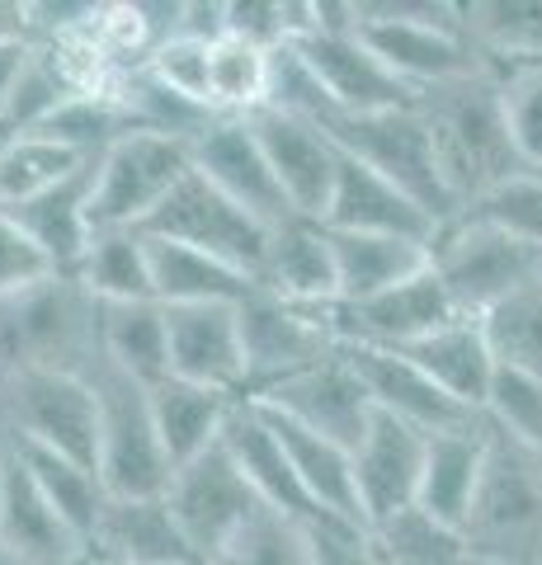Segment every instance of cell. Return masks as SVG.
<instances>
[{
    "mask_svg": "<svg viewBox=\"0 0 542 565\" xmlns=\"http://www.w3.org/2000/svg\"><path fill=\"white\" fill-rule=\"evenodd\" d=\"M354 33L415 95L486 71L463 29V6L444 0H354Z\"/></svg>",
    "mask_w": 542,
    "mask_h": 565,
    "instance_id": "cell-2",
    "label": "cell"
},
{
    "mask_svg": "<svg viewBox=\"0 0 542 565\" xmlns=\"http://www.w3.org/2000/svg\"><path fill=\"white\" fill-rule=\"evenodd\" d=\"M241 349H246V401L274 392L307 367L340 353L326 307H297L265 288L241 302Z\"/></svg>",
    "mask_w": 542,
    "mask_h": 565,
    "instance_id": "cell-11",
    "label": "cell"
},
{
    "mask_svg": "<svg viewBox=\"0 0 542 565\" xmlns=\"http://www.w3.org/2000/svg\"><path fill=\"white\" fill-rule=\"evenodd\" d=\"M429 269L444 278L453 302L467 316H481L510 292L538 282L542 255L500 226L471 217V212H453L429 241Z\"/></svg>",
    "mask_w": 542,
    "mask_h": 565,
    "instance_id": "cell-8",
    "label": "cell"
},
{
    "mask_svg": "<svg viewBox=\"0 0 542 565\" xmlns=\"http://www.w3.org/2000/svg\"><path fill=\"white\" fill-rule=\"evenodd\" d=\"M147 255H151V297L161 307H203V302L241 307L259 288L255 278L232 269V264L161 236H147Z\"/></svg>",
    "mask_w": 542,
    "mask_h": 565,
    "instance_id": "cell-29",
    "label": "cell"
},
{
    "mask_svg": "<svg viewBox=\"0 0 542 565\" xmlns=\"http://www.w3.org/2000/svg\"><path fill=\"white\" fill-rule=\"evenodd\" d=\"M317 128L336 141V147L349 156V161L378 170L382 180H392L401 193L429 212L434 222H448L458 203L453 193L444 189V174L439 161H434V141L425 132V118L419 109H392V114H340V109H326L311 118Z\"/></svg>",
    "mask_w": 542,
    "mask_h": 565,
    "instance_id": "cell-6",
    "label": "cell"
},
{
    "mask_svg": "<svg viewBox=\"0 0 542 565\" xmlns=\"http://www.w3.org/2000/svg\"><path fill=\"white\" fill-rule=\"evenodd\" d=\"M189 156H194V174H203L208 184L222 189L226 199L246 207L255 222H265L269 232L297 222L265 161V147H259L251 118H213V128L189 147Z\"/></svg>",
    "mask_w": 542,
    "mask_h": 565,
    "instance_id": "cell-15",
    "label": "cell"
},
{
    "mask_svg": "<svg viewBox=\"0 0 542 565\" xmlns=\"http://www.w3.org/2000/svg\"><path fill=\"white\" fill-rule=\"evenodd\" d=\"M85 556L99 565H199L166 494H156V500H114L109 494Z\"/></svg>",
    "mask_w": 542,
    "mask_h": 565,
    "instance_id": "cell-22",
    "label": "cell"
},
{
    "mask_svg": "<svg viewBox=\"0 0 542 565\" xmlns=\"http://www.w3.org/2000/svg\"><path fill=\"white\" fill-rule=\"evenodd\" d=\"M425 448L429 434L415 429V424L373 411L369 429L354 444V490H359V509L363 523L378 527L392 514L415 504L419 490V471H425Z\"/></svg>",
    "mask_w": 542,
    "mask_h": 565,
    "instance_id": "cell-18",
    "label": "cell"
},
{
    "mask_svg": "<svg viewBox=\"0 0 542 565\" xmlns=\"http://www.w3.org/2000/svg\"><path fill=\"white\" fill-rule=\"evenodd\" d=\"M29 57H33V43H0V114H6V104L24 76Z\"/></svg>",
    "mask_w": 542,
    "mask_h": 565,
    "instance_id": "cell-49",
    "label": "cell"
},
{
    "mask_svg": "<svg viewBox=\"0 0 542 565\" xmlns=\"http://www.w3.org/2000/svg\"><path fill=\"white\" fill-rule=\"evenodd\" d=\"M76 278L95 302H156L151 297V255L142 232H95Z\"/></svg>",
    "mask_w": 542,
    "mask_h": 565,
    "instance_id": "cell-38",
    "label": "cell"
},
{
    "mask_svg": "<svg viewBox=\"0 0 542 565\" xmlns=\"http://www.w3.org/2000/svg\"><path fill=\"white\" fill-rule=\"evenodd\" d=\"M463 212L500 226V232H510L514 241L533 245V250L542 255V170L514 174L510 184H500L496 193H486V199H477Z\"/></svg>",
    "mask_w": 542,
    "mask_h": 565,
    "instance_id": "cell-43",
    "label": "cell"
},
{
    "mask_svg": "<svg viewBox=\"0 0 542 565\" xmlns=\"http://www.w3.org/2000/svg\"><path fill=\"white\" fill-rule=\"evenodd\" d=\"M467 565H500V561H481V556H467Z\"/></svg>",
    "mask_w": 542,
    "mask_h": 565,
    "instance_id": "cell-52",
    "label": "cell"
},
{
    "mask_svg": "<svg viewBox=\"0 0 542 565\" xmlns=\"http://www.w3.org/2000/svg\"><path fill=\"white\" fill-rule=\"evenodd\" d=\"M0 419H6L10 444L47 448L57 457H72L81 467L99 462V405L95 386L76 373H29L0 377Z\"/></svg>",
    "mask_w": 542,
    "mask_h": 565,
    "instance_id": "cell-9",
    "label": "cell"
},
{
    "mask_svg": "<svg viewBox=\"0 0 542 565\" xmlns=\"http://www.w3.org/2000/svg\"><path fill=\"white\" fill-rule=\"evenodd\" d=\"M166 504H170L174 523H180L184 542L194 546L199 565H213L217 552L246 527V519L265 500L246 486V476L236 471V462L217 444V448H208L203 457H194L189 467H180L170 476Z\"/></svg>",
    "mask_w": 542,
    "mask_h": 565,
    "instance_id": "cell-13",
    "label": "cell"
},
{
    "mask_svg": "<svg viewBox=\"0 0 542 565\" xmlns=\"http://www.w3.org/2000/svg\"><path fill=\"white\" fill-rule=\"evenodd\" d=\"M321 226L326 232L396 236V241H419V245H429L434 232H439V222H434L411 193H401L392 180H382L378 170L349 161L344 151H340V174H336V189H330Z\"/></svg>",
    "mask_w": 542,
    "mask_h": 565,
    "instance_id": "cell-20",
    "label": "cell"
},
{
    "mask_svg": "<svg viewBox=\"0 0 542 565\" xmlns=\"http://www.w3.org/2000/svg\"><path fill=\"white\" fill-rule=\"evenodd\" d=\"M274 90V47H259L236 33H222L208 62V104L217 118H255L269 109Z\"/></svg>",
    "mask_w": 542,
    "mask_h": 565,
    "instance_id": "cell-35",
    "label": "cell"
},
{
    "mask_svg": "<svg viewBox=\"0 0 542 565\" xmlns=\"http://www.w3.org/2000/svg\"><path fill=\"white\" fill-rule=\"evenodd\" d=\"M0 438H10V434H6V419H0Z\"/></svg>",
    "mask_w": 542,
    "mask_h": 565,
    "instance_id": "cell-53",
    "label": "cell"
},
{
    "mask_svg": "<svg viewBox=\"0 0 542 565\" xmlns=\"http://www.w3.org/2000/svg\"><path fill=\"white\" fill-rule=\"evenodd\" d=\"M259 288L297 307H330L336 302V250L321 222H288L278 226L259 269Z\"/></svg>",
    "mask_w": 542,
    "mask_h": 565,
    "instance_id": "cell-27",
    "label": "cell"
},
{
    "mask_svg": "<svg viewBox=\"0 0 542 565\" xmlns=\"http://www.w3.org/2000/svg\"><path fill=\"white\" fill-rule=\"evenodd\" d=\"M99 363V302L76 274H52L39 288L0 302V377L47 367L85 377Z\"/></svg>",
    "mask_w": 542,
    "mask_h": 565,
    "instance_id": "cell-3",
    "label": "cell"
},
{
    "mask_svg": "<svg viewBox=\"0 0 542 565\" xmlns=\"http://www.w3.org/2000/svg\"><path fill=\"white\" fill-rule=\"evenodd\" d=\"M142 236H161L174 245H189V250H199V255H213L255 282H259V269H265V255L274 241L265 222H255L246 207H236L222 189H213L194 170L156 207V217L142 226Z\"/></svg>",
    "mask_w": 542,
    "mask_h": 565,
    "instance_id": "cell-12",
    "label": "cell"
},
{
    "mask_svg": "<svg viewBox=\"0 0 542 565\" xmlns=\"http://www.w3.org/2000/svg\"><path fill=\"white\" fill-rule=\"evenodd\" d=\"M52 274H57V264L43 255V245L33 241L10 212H0V302L39 288Z\"/></svg>",
    "mask_w": 542,
    "mask_h": 565,
    "instance_id": "cell-47",
    "label": "cell"
},
{
    "mask_svg": "<svg viewBox=\"0 0 542 565\" xmlns=\"http://www.w3.org/2000/svg\"><path fill=\"white\" fill-rule=\"evenodd\" d=\"M85 382L95 386V405H99V481L114 500H156L170 490V457L161 448L151 419V386L137 377L118 373L109 363H95Z\"/></svg>",
    "mask_w": 542,
    "mask_h": 565,
    "instance_id": "cell-5",
    "label": "cell"
},
{
    "mask_svg": "<svg viewBox=\"0 0 542 565\" xmlns=\"http://www.w3.org/2000/svg\"><path fill=\"white\" fill-rule=\"evenodd\" d=\"M463 29L491 76L542 66V0H467Z\"/></svg>",
    "mask_w": 542,
    "mask_h": 565,
    "instance_id": "cell-34",
    "label": "cell"
},
{
    "mask_svg": "<svg viewBox=\"0 0 542 565\" xmlns=\"http://www.w3.org/2000/svg\"><path fill=\"white\" fill-rule=\"evenodd\" d=\"M81 90L72 85V76L62 71L57 52L33 43V57L24 66L20 85H14V95L6 104V114H0V137H20V132H39L43 122L62 109L66 99H76Z\"/></svg>",
    "mask_w": 542,
    "mask_h": 565,
    "instance_id": "cell-41",
    "label": "cell"
},
{
    "mask_svg": "<svg viewBox=\"0 0 542 565\" xmlns=\"http://www.w3.org/2000/svg\"><path fill=\"white\" fill-rule=\"evenodd\" d=\"M222 448L236 462V471L246 476V486L269 509H278V514H288V519H311V514H317L311 500H307V490L297 486V471L288 462L284 438H278L269 415L259 411L255 401L241 396L232 405V415H226V429H222Z\"/></svg>",
    "mask_w": 542,
    "mask_h": 565,
    "instance_id": "cell-23",
    "label": "cell"
},
{
    "mask_svg": "<svg viewBox=\"0 0 542 565\" xmlns=\"http://www.w3.org/2000/svg\"><path fill=\"white\" fill-rule=\"evenodd\" d=\"M326 316H330V330H336L340 349L363 344V349H396L401 353L419 340H429L434 330L453 326L467 311L453 302L444 278L425 269L392 292L369 297V302H330Z\"/></svg>",
    "mask_w": 542,
    "mask_h": 565,
    "instance_id": "cell-14",
    "label": "cell"
},
{
    "mask_svg": "<svg viewBox=\"0 0 542 565\" xmlns=\"http://www.w3.org/2000/svg\"><path fill=\"white\" fill-rule=\"evenodd\" d=\"M265 411V405H259ZM269 424L278 429V438H284L288 448V462L297 471V486L307 490V500L317 514H330V519H349V523H363V509H359V490H354V457H349V448L330 444V438L302 429V424H293L284 415L265 411ZM369 527V523H363Z\"/></svg>",
    "mask_w": 542,
    "mask_h": 565,
    "instance_id": "cell-31",
    "label": "cell"
},
{
    "mask_svg": "<svg viewBox=\"0 0 542 565\" xmlns=\"http://www.w3.org/2000/svg\"><path fill=\"white\" fill-rule=\"evenodd\" d=\"M0 43H33L29 0H0Z\"/></svg>",
    "mask_w": 542,
    "mask_h": 565,
    "instance_id": "cell-50",
    "label": "cell"
},
{
    "mask_svg": "<svg viewBox=\"0 0 542 565\" xmlns=\"http://www.w3.org/2000/svg\"><path fill=\"white\" fill-rule=\"evenodd\" d=\"M91 184H95V161L85 166L76 180H66L62 189H52L24 207H10V217L43 245V255L52 264H57V274H76L85 250H91V236H95L91 232Z\"/></svg>",
    "mask_w": 542,
    "mask_h": 565,
    "instance_id": "cell-33",
    "label": "cell"
},
{
    "mask_svg": "<svg viewBox=\"0 0 542 565\" xmlns=\"http://www.w3.org/2000/svg\"><path fill=\"white\" fill-rule=\"evenodd\" d=\"M91 166L81 151L62 147L43 132H20V137H0V207H24L43 193L62 189L66 180Z\"/></svg>",
    "mask_w": 542,
    "mask_h": 565,
    "instance_id": "cell-36",
    "label": "cell"
},
{
    "mask_svg": "<svg viewBox=\"0 0 542 565\" xmlns=\"http://www.w3.org/2000/svg\"><path fill=\"white\" fill-rule=\"evenodd\" d=\"M213 565H311L307 552V519H288L259 504L246 527L217 552Z\"/></svg>",
    "mask_w": 542,
    "mask_h": 565,
    "instance_id": "cell-42",
    "label": "cell"
},
{
    "mask_svg": "<svg viewBox=\"0 0 542 565\" xmlns=\"http://www.w3.org/2000/svg\"><path fill=\"white\" fill-rule=\"evenodd\" d=\"M208 62H213V43L203 39H189V33H174V39L156 43V52L147 57V76L161 81L170 95H180L189 104H199V109L213 114V104H208Z\"/></svg>",
    "mask_w": 542,
    "mask_h": 565,
    "instance_id": "cell-46",
    "label": "cell"
},
{
    "mask_svg": "<svg viewBox=\"0 0 542 565\" xmlns=\"http://www.w3.org/2000/svg\"><path fill=\"white\" fill-rule=\"evenodd\" d=\"M486 419H491L500 434H510L514 444L542 457V382L538 377L500 367L491 382V396H486Z\"/></svg>",
    "mask_w": 542,
    "mask_h": 565,
    "instance_id": "cell-44",
    "label": "cell"
},
{
    "mask_svg": "<svg viewBox=\"0 0 542 565\" xmlns=\"http://www.w3.org/2000/svg\"><path fill=\"white\" fill-rule=\"evenodd\" d=\"M0 546L29 565H81L85 561V542L47 504V494L20 462V452H14L6 494H0Z\"/></svg>",
    "mask_w": 542,
    "mask_h": 565,
    "instance_id": "cell-25",
    "label": "cell"
},
{
    "mask_svg": "<svg viewBox=\"0 0 542 565\" xmlns=\"http://www.w3.org/2000/svg\"><path fill=\"white\" fill-rule=\"evenodd\" d=\"M170 377L208 386L222 396H246V349H241V307H166Z\"/></svg>",
    "mask_w": 542,
    "mask_h": 565,
    "instance_id": "cell-19",
    "label": "cell"
},
{
    "mask_svg": "<svg viewBox=\"0 0 542 565\" xmlns=\"http://www.w3.org/2000/svg\"><path fill=\"white\" fill-rule=\"evenodd\" d=\"M236 401L241 396L208 392V386L180 382V377H166L151 386V419H156V434H161V448L174 471L222 444L226 415H232Z\"/></svg>",
    "mask_w": 542,
    "mask_h": 565,
    "instance_id": "cell-28",
    "label": "cell"
},
{
    "mask_svg": "<svg viewBox=\"0 0 542 565\" xmlns=\"http://www.w3.org/2000/svg\"><path fill=\"white\" fill-rule=\"evenodd\" d=\"M307 552H311V565H382L369 527L349 519H330V514L307 519Z\"/></svg>",
    "mask_w": 542,
    "mask_h": 565,
    "instance_id": "cell-48",
    "label": "cell"
},
{
    "mask_svg": "<svg viewBox=\"0 0 542 565\" xmlns=\"http://www.w3.org/2000/svg\"><path fill=\"white\" fill-rule=\"evenodd\" d=\"M477 321L486 344H491L496 367H510V373L542 382V278L510 292L491 311H481Z\"/></svg>",
    "mask_w": 542,
    "mask_h": 565,
    "instance_id": "cell-39",
    "label": "cell"
},
{
    "mask_svg": "<svg viewBox=\"0 0 542 565\" xmlns=\"http://www.w3.org/2000/svg\"><path fill=\"white\" fill-rule=\"evenodd\" d=\"M194 156L189 141L128 132L95 161L91 232H142L174 189L189 180Z\"/></svg>",
    "mask_w": 542,
    "mask_h": 565,
    "instance_id": "cell-10",
    "label": "cell"
},
{
    "mask_svg": "<svg viewBox=\"0 0 542 565\" xmlns=\"http://www.w3.org/2000/svg\"><path fill=\"white\" fill-rule=\"evenodd\" d=\"M401 353H406L444 396L458 401L463 411L486 415V396H491V382H496L500 367L491 359V344H486L477 316H458L453 326L434 330L429 340H419Z\"/></svg>",
    "mask_w": 542,
    "mask_h": 565,
    "instance_id": "cell-26",
    "label": "cell"
},
{
    "mask_svg": "<svg viewBox=\"0 0 542 565\" xmlns=\"http://www.w3.org/2000/svg\"><path fill=\"white\" fill-rule=\"evenodd\" d=\"M255 405H265V411L284 415L293 424H302V429L330 438V444H340L354 452V444L363 438V429H369L373 419V401L369 392H363L359 373L349 367L344 353H336V359H326L317 367H307V373H297L288 382H278L274 392L265 396H251Z\"/></svg>",
    "mask_w": 542,
    "mask_h": 565,
    "instance_id": "cell-17",
    "label": "cell"
},
{
    "mask_svg": "<svg viewBox=\"0 0 542 565\" xmlns=\"http://www.w3.org/2000/svg\"><path fill=\"white\" fill-rule=\"evenodd\" d=\"M14 452H20V462L29 467V476H33V481H39V490L47 494V504L62 514V523L72 527V533H76L85 546H91L95 523H99V514H104V504H109V490H104L99 471L72 462V457L47 452V448H24V444H14Z\"/></svg>",
    "mask_w": 542,
    "mask_h": 565,
    "instance_id": "cell-37",
    "label": "cell"
},
{
    "mask_svg": "<svg viewBox=\"0 0 542 565\" xmlns=\"http://www.w3.org/2000/svg\"><path fill=\"white\" fill-rule=\"evenodd\" d=\"M10 462H14V444L0 438V494H6V476H10Z\"/></svg>",
    "mask_w": 542,
    "mask_h": 565,
    "instance_id": "cell-51",
    "label": "cell"
},
{
    "mask_svg": "<svg viewBox=\"0 0 542 565\" xmlns=\"http://www.w3.org/2000/svg\"><path fill=\"white\" fill-rule=\"evenodd\" d=\"M500 104L510 122L514 151L529 170H542V66H514L500 71Z\"/></svg>",
    "mask_w": 542,
    "mask_h": 565,
    "instance_id": "cell-45",
    "label": "cell"
},
{
    "mask_svg": "<svg viewBox=\"0 0 542 565\" xmlns=\"http://www.w3.org/2000/svg\"><path fill=\"white\" fill-rule=\"evenodd\" d=\"M340 353L349 359V367L359 373L363 392H369V401H373V411H382V415H396V419H406V424H415V429H425V434L467 429V424L481 419V415L463 411L453 396H444L439 386H434L406 359V353H396V349H363V344H349Z\"/></svg>",
    "mask_w": 542,
    "mask_h": 565,
    "instance_id": "cell-21",
    "label": "cell"
},
{
    "mask_svg": "<svg viewBox=\"0 0 542 565\" xmlns=\"http://www.w3.org/2000/svg\"><path fill=\"white\" fill-rule=\"evenodd\" d=\"M251 128L259 137V147H265V161L274 170L278 189H284L293 217L321 222L330 189H336V174H340V147L317 122L284 114V109H259L251 118Z\"/></svg>",
    "mask_w": 542,
    "mask_h": 565,
    "instance_id": "cell-16",
    "label": "cell"
},
{
    "mask_svg": "<svg viewBox=\"0 0 542 565\" xmlns=\"http://www.w3.org/2000/svg\"><path fill=\"white\" fill-rule=\"evenodd\" d=\"M463 537L467 552L481 561L542 565V457L500 434L496 424L486 438V467Z\"/></svg>",
    "mask_w": 542,
    "mask_h": 565,
    "instance_id": "cell-4",
    "label": "cell"
},
{
    "mask_svg": "<svg viewBox=\"0 0 542 565\" xmlns=\"http://www.w3.org/2000/svg\"><path fill=\"white\" fill-rule=\"evenodd\" d=\"M382 565H467V537L458 527L429 519L425 509H401L387 523L369 527Z\"/></svg>",
    "mask_w": 542,
    "mask_h": 565,
    "instance_id": "cell-40",
    "label": "cell"
},
{
    "mask_svg": "<svg viewBox=\"0 0 542 565\" xmlns=\"http://www.w3.org/2000/svg\"><path fill=\"white\" fill-rule=\"evenodd\" d=\"M311 81L326 90L330 109L340 114H392V109H415L419 95L406 81H396L382 66L363 39L354 33V0H317V29L288 43Z\"/></svg>",
    "mask_w": 542,
    "mask_h": 565,
    "instance_id": "cell-7",
    "label": "cell"
},
{
    "mask_svg": "<svg viewBox=\"0 0 542 565\" xmlns=\"http://www.w3.org/2000/svg\"><path fill=\"white\" fill-rule=\"evenodd\" d=\"M330 250H336V302H369L429 269V245L396 236L330 232Z\"/></svg>",
    "mask_w": 542,
    "mask_h": 565,
    "instance_id": "cell-30",
    "label": "cell"
},
{
    "mask_svg": "<svg viewBox=\"0 0 542 565\" xmlns=\"http://www.w3.org/2000/svg\"><path fill=\"white\" fill-rule=\"evenodd\" d=\"M486 438H491V424L486 415L467 429H448V434H429L425 448V471H419V490H415V509H425L429 519H439L448 527H458L471 514V500H477L481 486V467H486Z\"/></svg>",
    "mask_w": 542,
    "mask_h": 565,
    "instance_id": "cell-24",
    "label": "cell"
},
{
    "mask_svg": "<svg viewBox=\"0 0 542 565\" xmlns=\"http://www.w3.org/2000/svg\"><path fill=\"white\" fill-rule=\"evenodd\" d=\"M415 109L425 118V132L434 141V161H439L444 189L453 193L458 212L529 170L514 151L504 104H500V81L491 71L419 90Z\"/></svg>",
    "mask_w": 542,
    "mask_h": 565,
    "instance_id": "cell-1",
    "label": "cell"
},
{
    "mask_svg": "<svg viewBox=\"0 0 542 565\" xmlns=\"http://www.w3.org/2000/svg\"><path fill=\"white\" fill-rule=\"evenodd\" d=\"M99 359L156 386L170 377V334L161 302H99Z\"/></svg>",
    "mask_w": 542,
    "mask_h": 565,
    "instance_id": "cell-32",
    "label": "cell"
}]
</instances>
